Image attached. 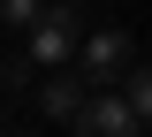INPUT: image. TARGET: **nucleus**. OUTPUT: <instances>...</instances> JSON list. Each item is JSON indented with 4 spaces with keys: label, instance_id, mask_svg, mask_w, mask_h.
<instances>
[{
    "label": "nucleus",
    "instance_id": "nucleus-7",
    "mask_svg": "<svg viewBox=\"0 0 152 137\" xmlns=\"http://www.w3.org/2000/svg\"><path fill=\"white\" fill-rule=\"evenodd\" d=\"M38 15H46V0H0V23H15V31H31Z\"/></svg>",
    "mask_w": 152,
    "mask_h": 137
},
{
    "label": "nucleus",
    "instance_id": "nucleus-1",
    "mask_svg": "<svg viewBox=\"0 0 152 137\" xmlns=\"http://www.w3.org/2000/svg\"><path fill=\"white\" fill-rule=\"evenodd\" d=\"M76 46H84L76 0H46V15L31 23V53H38V69H61V61H76Z\"/></svg>",
    "mask_w": 152,
    "mask_h": 137
},
{
    "label": "nucleus",
    "instance_id": "nucleus-4",
    "mask_svg": "<svg viewBox=\"0 0 152 137\" xmlns=\"http://www.w3.org/2000/svg\"><path fill=\"white\" fill-rule=\"evenodd\" d=\"M84 99H91V76H84L76 61H61L53 76L38 84V114H53V122H76V114H84Z\"/></svg>",
    "mask_w": 152,
    "mask_h": 137
},
{
    "label": "nucleus",
    "instance_id": "nucleus-3",
    "mask_svg": "<svg viewBox=\"0 0 152 137\" xmlns=\"http://www.w3.org/2000/svg\"><path fill=\"white\" fill-rule=\"evenodd\" d=\"M137 122H145V114H137L129 99H107V92H91V99H84V114L69 122V137H137Z\"/></svg>",
    "mask_w": 152,
    "mask_h": 137
},
{
    "label": "nucleus",
    "instance_id": "nucleus-6",
    "mask_svg": "<svg viewBox=\"0 0 152 137\" xmlns=\"http://www.w3.org/2000/svg\"><path fill=\"white\" fill-rule=\"evenodd\" d=\"M31 76H38V53H31V46L0 61V92H31Z\"/></svg>",
    "mask_w": 152,
    "mask_h": 137
},
{
    "label": "nucleus",
    "instance_id": "nucleus-8",
    "mask_svg": "<svg viewBox=\"0 0 152 137\" xmlns=\"http://www.w3.org/2000/svg\"><path fill=\"white\" fill-rule=\"evenodd\" d=\"M23 137H31V130H23Z\"/></svg>",
    "mask_w": 152,
    "mask_h": 137
},
{
    "label": "nucleus",
    "instance_id": "nucleus-5",
    "mask_svg": "<svg viewBox=\"0 0 152 137\" xmlns=\"http://www.w3.org/2000/svg\"><path fill=\"white\" fill-rule=\"evenodd\" d=\"M122 99H129L137 114L152 122V61H129V76H122Z\"/></svg>",
    "mask_w": 152,
    "mask_h": 137
},
{
    "label": "nucleus",
    "instance_id": "nucleus-2",
    "mask_svg": "<svg viewBox=\"0 0 152 137\" xmlns=\"http://www.w3.org/2000/svg\"><path fill=\"white\" fill-rule=\"evenodd\" d=\"M76 61H84V76H91V92H99V84H122V76H129V31H114V23H107V31H84V53H76Z\"/></svg>",
    "mask_w": 152,
    "mask_h": 137
}]
</instances>
